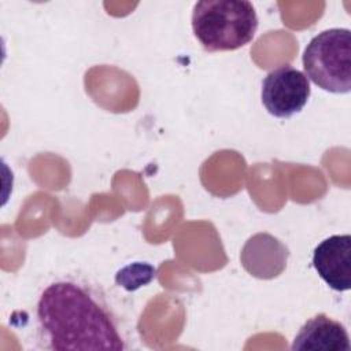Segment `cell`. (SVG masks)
<instances>
[{
	"label": "cell",
	"mask_w": 351,
	"mask_h": 351,
	"mask_svg": "<svg viewBox=\"0 0 351 351\" xmlns=\"http://www.w3.org/2000/svg\"><path fill=\"white\" fill-rule=\"evenodd\" d=\"M41 348L85 351L128 348L119 319L104 293L85 280L59 277L43 288L36 303Z\"/></svg>",
	"instance_id": "cell-1"
},
{
	"label": "cell",
	"mask_w": 351,
	"mask_h": 351,
	"mask_svg": "<svg viewBox=\"0 0 351 351\" xmlns=\"http://www.w3.org/2000/svg\"><path fill=\"white\" fill-rule=\"evenodd\" d=\"M258 15L245 0H203L193 5L192 30L208 52L234 51L252 41Z\"/></svg>",
	"instance_id": "cell-2"
},
{
	"label": "cell",
	"mask_w": 351,
	"mask_h": 351,
	"mask_svg": "<svg viewBox=\"0 0 351 351\" xmlns=\"http://www.w3.org/2000/svg\"><path fill=\"white\" fill-rule=\"evenodd\" d=\"M304 75L318 88L346 95L351 90V32L333 27L314 36L302 56Z\"/></svg>",
	"instance_id": "cell-3"
},
{
	"label": "cell",
	"mask_w": 351,
	"mask_h": 351,
	"mask_svg": "<svg viewBox=\"0 0 351 351\" xmlns=\"http://www.w3.org/2000/svg\"><path fill=\"white\" fill-rule=\"evenodd\" d=\"M310 93V82L304 73L284 64L267 73L262 81L261 99L270 115L285 119L304 108Z\"/></svg>",
	"instance_id": "cell-4"
},
{
	"label": "cell",
	"mask_w": 351,
	"mask_h": 351,
	"mask_svg": "<svg viewBox=\"0 0 351 351\" xmlns=\"http://www.w3.org/2000/svg\"><path fill=\"white\" fill-rule=\"evenodd\" d=\"M313 266L332 289L348 291L351 288V236L333 234L322 240L314 248Z\"/></svg>",
	"instance_id": "cell-5"
},
{
	"label": "cell",
	"mask_w": 351,
	"mask_h": 351,
	"mask_svg": "<svg viewBox=\"0 0 351 351\" xmlns=\"http://www.w3.org/2000/svg\"><path fill=\"white\" fill-rule=\"evenodd\" d=\"M292 351H350V336L343 324L319 313L308 318L296 333Z\"/></svg>",
	"instance_id": "cell-6"
},
{
	"label": "cell",
	"mask_w": 351,
	"mask_h": 351,
	"mask_svg": "<svg viewBox=\"0 0 351 351\" xmlns=\"http://www.w3.org/2000/svg\"><path fill=\"white\" fill-rule=\"evenodd\" d=\"M155 267L147 262H134L122 267L117 276L115 281L118 285L123 287L126 291H136L143 285H147L155 277Z\"/></svg>",
	"instance_id": "cell-7"
}]
</instances>
